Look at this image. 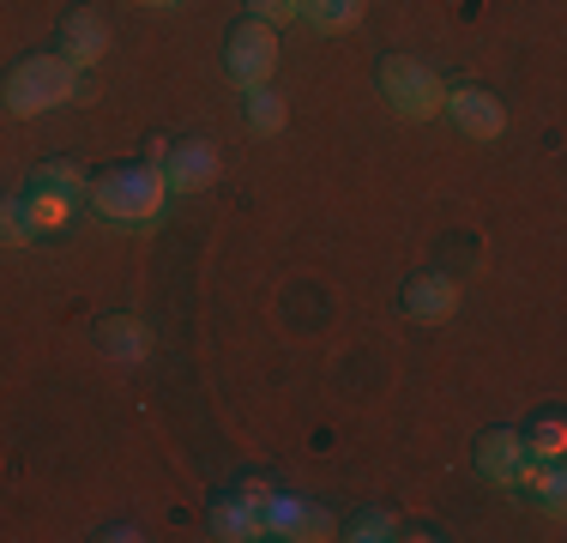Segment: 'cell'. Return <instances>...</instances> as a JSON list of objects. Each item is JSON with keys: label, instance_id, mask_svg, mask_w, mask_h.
Masks as SVG:
<instances>
[{"label": "cell", "instance_id": "7a4b0ae2", "mask_svg": "<svg viewBox=\"0 0 567 543\" xmlns=\"http://www.w3.org/2000/svg\"><path fill=\"white\" fill-rule=\"evenodd\" d=\"M79 98V66L66 61V54H24L19 66L7 73V91H0V103L12 109L19 121L31 115H49V109H66Z\"/></svg>", "mask_w": 567, "mask_h": 543}, {"label": "cell", "instance_id": "7402d4cb", "mask_svg": "<svg viewBox=\"0 0 567 543\" xmlns=\"http://www.w3.org/2000/svg\"><path fill=\"white\" fill-rule=\"evenodd\" d=\"M145 7H182V0H145Z\"/></svg>", "mask_w": 567, "mask_h": 543}, {"label": "cell", "instance_id": "277c9868", "mask_svg": "<svg viewBox=\"0 0 567 543\" xmlns=\"http://www.w3.org/2000/svg\"><path fill=\"white\" fill-rule=\"evenodd\" d=\"M224 73L236 91H254V85H272L278 73V31L260 19H241L224 43Z\"/></svg>", "mask_w": 567, "mask_h": 543}, {"label": "cell", "instance_id": "8992f818", "mask_svg": "<svg viewBox=\"0 0 567 543\" xmlns=\"http://www.w3.org/2000/svg\"><path fill=\"white\" fill-rule=\"evenodd\" d=\"M152 163L164 170L169 194H206V187L218 182V152H212V140H182V145H169V152H157Z\"/></svg>", "mask_w": 567, "mask_h": 543}, {"label": "cell", "instance_id": "d6986e66", "mask_svg": "<svg viewBox=\"0 0 567 543\" xmlns=\"http://www.w3.org/2000/svg\"><path fill=\"white\" fill-rule=\"evenodd\" d=\"M344 537L350 543H393L399 537V520H393V513H381V508H362L357 520L344 525Z\"/></svg>", "mask_w": 567, "mask_h": 543}, {"label": "cell", "instance_id": "ffe728a7", "mask_svg": "<svg viewBox=\"0 0 567 543\" xmlns=\"http://www.w3.org/2000/svg\"><path fill=\"white\" fill-rule=\"evenodd\" d=\"M327 537H339V520L327 508H315V501H302V520H296L290 543H327Z\"/></svg>", "mask_w": 567, "mask_h": 543}, {"label": "cell", "instance_id": "6da1fadb", "mask_svg": "<svg viewBox=\"0 0 567 543\" xmlns=\"http://www.w3.org/2000/svg\"><path fill=\"white\" fill-rule=\"evenodd\" d=\"M85 199L110 217V224H157L175 194H169V182H164V170H157V163H127V170L97 175Z\"/></svg>", "mask_w": 567, "mask_h": 543}, {"label": "cell", "instance_id": "5bb4252c", "mask_svg": "<svg viewBox=\"0 0 567 543\" xmlns=\"http://www.w3.org/2000/svg\"><path fill=\"white\" fill-rule=\"evenodd\" d=\"M241 121H248V133H260V140H272V133H284V98L272 85H254L241 91Z\"/></svg>", "mask_w": 567, "mask_h": 543}, {"label": "cell", "instance_id": "4fadbf2b", "mask_svg": "<svg viewBox=\"0 0 567 543\" xmlns=\"http://www.w3.org/2000/svg\"><path fill=\"white\" fill-rule=\"evenodd\" d=\"M73 212H79V199L49 194V187H24V217H31L37 236H55V229H66V224H73Z\"/></svg>", "mask_w": 567, "mask_h": 543}, {"label": "cell", "instance_id": "44dd1931", "mask_svg": "<svg viewBox=\"0 0 567 543\" xmlns=\"http://www.w3.org/2000/svg\"><path fill=\"white\" fill-rule=\"evenodd\" d=\"M248 19H260V24H296V0H248Z\"/></svg>", "mask_w": 567, "mask_h": 543}, {"label": "cell", "instance_id": "8fae6325", "mask_svg": "<svg viewBox=\"0 0 567 543\" xmlns=\"http://www.w3.org/2000/svg\"><path fill=\"white\" fill-rule=\"evenodd\" d=\"M97 345L115 362H145L152 357V326L140 315H110V320H97Z\"/></svg>", "mask_w": 567, "mask_h": 543}, {"label": "cell", "instance_id": "2e32d148", "mask_svg": "<svg viewBox=\"0 0 567 543\" xmlns=\"http://www.w3.org/2000/svg\"><path fill=\"white\" fill-rule=\"evenodd\" d=\"M31 187H49V194H66V199H85L91 194V175L79 170V163H66V157H49V163H37V170H31Z\"/></svg>", "mask_w": 567, "mask_h": 543}, {"label": "cell", "instance_id": "52a82bcc", "mask_svg": "<svg viewBox=\"0 0 567 543\" xmlns=\"http://www.w3.org/2000/svg\"><path fill=\"white\" fill-rule=\"evenodd\" d=\"M525 434L519 429H489L477 441V471H483V483H495V489H519V471H525Z\"/></svg>", "mask_w": 567, "mask_h": 543}, {"label": "cell", "instance_id": "ac0fdd59", "mask_svg": "<svg viewBox=\"0 0 567 543\" xmlns=\"http://www.w3.org/2000/svg\"><path fill=\"white\" fill-rule=\"evenodd\" d=\"M37 229L24 217V194H0V248H31Z\"/></svg>", "mask_w": 567, "mask_h": 543}, {"label": "cell", "instance_id": "ba28073f", "mask_svg": "<svg viewBox=\"0 0 567 543\" xmlns=\"http://www.w3.org/2000/svg\"><path fill=\"white\" fill-rule=\"evenodd\" d=\"M55 54H66L73 66H97L110 54V19H97L91 7L66 12L61 19V37H55Z\"/></svg>", "mask_w": 567, "mask_h": 543}, {"label": "cell", "instance_id": "9a60e30c", "mask_svg": "<svg viewBox=\"0 0 567 543\" xmlns=\"http://www.w3.org/2000/svg\"><path fill=\"white\" fill-rule=\"evenodd\" d=\"M296 19L332 37V31H350L362 19V0H296Z\"/></svg>", "mask_w": 567, "mask_h": 543}, {"label": "cell", "instance_id": "7c38bea8", "mask_svg": "<svg viewBox=\"0 0 567 543\" xmlns=\"http://www.w3.org/2000/svg\"><path fill=\"white\" fill-rule=\"evenodd\" d=\"M519 489H532V495L544 501V513H556V520H561V508H567V471H561V459H525Z\"/></svg>", "mask_w": 567, "mask_h": 543}, {"label": "cell", "instance_id": "9c48e42d", "mask_svg": "<svg viewBox=\"0 0 567 543\" xmlns=\"http://www.w3.org/2000/svg\"><path fill=\"white\" fill-rule=\"evenodd\" d=\"M453 308H458V284L447 272H416L404 284V315L411 320H453Z\"/></svg>", "mask_w": 567, "mask_h": 543}, {"label": "cell", "instance_id": "5b68a950", "mask_svg": "<svg viewBox=\"0 0 567 543\" xmlns=\"http://www.w3.org/2000/svg\"><path fill=\"white\" fill-rule=\"evenodd\" d=\"M441 115L453 121L465 140H502L507 133V109L495 91L483 85H447V98H441Z\"/></svg>", "mask_w": 567, "mask_h": 543}, {"label": "cell", "instance_id": "3957f363", "mask_svg": "<svg viewBox=\"0 0 567 543\" xmlns=\"http://www.w3.org/2000/svg\"><path fill=\"white\" fill-rule=\"evenodd\" d=\"M374 85H381L386 109L404 115V121L441 115V98H447V79H441L435 66H423L416 54H386V61L374 66Z\"/></svg>", "mask_w": 567, "mask_h": 543}, {"label": "cell", "instance_id": "30bf717a", "mask_svg": "<svg viewBox=\"0 0 567 543\" xmlns=\"http://www.w3.org/2000/svg\"><path fill=\"white\" fill-rule=\"evenodd\" d=\"M212 532H218L224 543H254V537H266V532H260V501H254V483L241 489V495H218V501H212Z\"/></svg>", "mask_w": 567, "mask_h": 543}, {"label": "cell", "instance_id": "e0dca14e", "mask_svg": "<svg viewBox=\"0 0 567 543\" xmlns=\"http://www.w3.org/2000/svg\"><path fill=\"white\" fill-rule=\"evenodd\" d=\"M525 453H532V459H561V453H567V423H561V411H544L532 429H525Z\"/></svg>", "mask_w": 567, "mask_h": 543}]
</instances>
